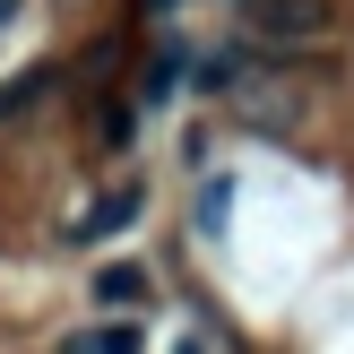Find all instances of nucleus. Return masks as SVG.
Wrapping results in <instances>:
<instances>
[{
	"label": "nucleus",
	"mask_w": 354,
	"mask_h": 354,
	"mask_svg": "<svg viewBox=\"0 0 354 354\" xmlns=\"http://www.w3.org/2000/svg\"><path fill=\"white\" fill-rule=\"evenodd\" d=\"M242 26L268 52H303L311 35H320V0H242Z\"/></svg>",
	"instance_id": "1"
},
{
	"label": "nucleus",
	"mask_w": 354,
	"mask_h": 354,
	"mask_svg": "<svg viewBox=\"0 0 354 354\" xmlns=\"http://www.w3.org/2000/svg\"><path fill=\"white\" fill-rule=\"evenodd\" d=\"M138 207H147V190H138V182L104 190L86 216H69V242H104V234H121V225H138Z\"/></svg>",
	"instance_id": "2"
},
{
	"label": "nucleus",
	"mask_w": 354,
	"mask_h": 354,
	"mask_svg": "<svg viewBox=\"0 0 354 354\" xmlns=\"http://www.w3.org/2000/svg\"><path fill=\"white\" fill-rule=\"evenodd\" d=\"M86 294H95L104 311H138V303H147V268H138V259H113V268H95Z\"/></svg>",
	"instance_id": "3"
},
{
	"label": "nucleus",
	"mask_w": 354,
	"mask_h": 354,
	"mask_svg": "<svg viewBox=\"0 0 354 354\" xmlns=\"http://www.w3.org/2000/svg\"><path fill=\"white\" fill-rule=\"evenodd\" d=\"M52 95V61L44 69H17L9 86H0V121H26V104H44Z\"/></svg>",
	"instance_id": "4"
},
{
	"label": "nucleus",
	"mask_w": 354,
	"mask_h": 354,
	"mask_svg": "<svg viewBox=\"0 0 354 354\" xmlns=\"http://www.w3.org/2000/svg\"><path fill=\"white\" fill-rule=\"evenodd\" d=\"M182 78H190V52H182V44H165V52L147 61V104H165L173 86H182Z\"/></svg>",
	"instance_id": "5"
},
{
	"label": "nucleus",
	"mask_w": 354,
	"mask_h": 354,
	"mask_svg": "<svg viewBox=\"0 0 354 354\" xmlns=\"http://www.w3.org/2000/svg\"><path fill=\"white\" fill-rule=\"evenodd\" d=\"M61 354H138V328L121 320V328H86V337H69Z\"/></svg>",
	"instance_id": "6"
},
{
	"label": "nucleus",
	"mask_w": 354,
	"mask_h": 354,
	"mask_svg": "<svg viewBox=\"0 0 354 354\" xmlns=\"http://www.w3.org/2000/svg\"><path fill=\"white\" fill-rule=\"evenodd\" d=\"M95 138H104V147H130V138H138V113H130V104H104Z\"/></svg>",
	"instance_id": "7"
},
{
	"label": "nucleus",
	"mask_w": 354,
	"mask_h": 354,
	"mask_svg": "<svg viewBox=\"0 0 354 354\" xmlns=\"http://www.w3.org/2000/svg\"><path fill=\"white\" fill-rule=\"evenodd\" d=\"M173 354H216V346H207V337H173Z\"/></svg>",
	"instance_id": "8"
},
{
	"label": "nucleus",
	"mask_w": 354,
	"mask_h": 354,
	"mask_svg": "<svg viewBox=\"0 0 354 354\" xmlns=\"http://www.w3.org/2000/svg\"><path fill=\"white\" fill-rule=\"evenodd\" d=\"M9 17H17V0H0V26H9Z\"/></svg>",
	"instance_id": "9"
}]
</instances>
